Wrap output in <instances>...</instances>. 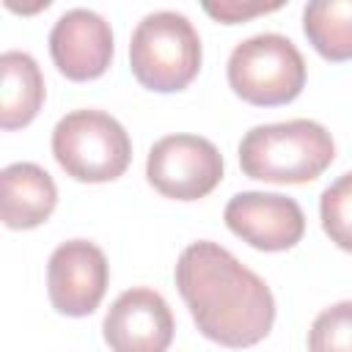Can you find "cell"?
<instances>
[{"label": "cell", "mask_w": 352, "mask_h": 352, "mask_svg": "<svg viewBox=\"0 0 352 352\" xmlns=\"http://www.w3.org/2000/svg\"><path fill=\"white\" fill-rule=\"evenodd\" d=\"M176 286L198 330L231 349L253 346L272 330L275 297L231 250L198 239L176 261Z\"/></svg>", "instance_id": "6da1fadb"}, {"label": "cell", "mask_w": 352, "mask_h": 352, "mask_svg": "<svg viewBox=\"0 0 352 352\" xmlns=\"http://www.w3.org/2000/svg\"><path fill=\"white\" fill-rule=\"evenodd\" d=\"M336 160L330 132L311 118L258 124L239 140L242 173L272 184H305Z\"/></svg>", "instance_id": "7a4b0ae2"}, {"label": "cell", "mask_w": 352, "mask_h": 352, "mask_svg": "<svg viewBox=\"0 0 352 352\" xmlns=\"http://www.w3.org/2000/svg\"><path fill=\"white\" fill-rule=\"evenodd\" d=\"M129 69L157 94L187 88L201 69V36L179 11H151L132 30Z\"/></svg>", "instance_id": "3957f363"}, {"label": "cell", "mask_w": 352, "mask_h": 352, "mask_svg": "<svg viewBox=\"0 0 352 352\" xmlns=\"http://www.w3.org/2000/svg\"><path fill=\"white\" fill-rule=\"evenodd\" d=\"M52 154L77 182H113L132 160L126 129L102 110H72L52 129Z\"/></svg>", "instance_id": "277c9868"}, {"label": "cell", "mask_w": 352, "mask_h": 352, "mask_svg": "<svg viewBox=\"0 0 352 352\" xmlns=\"http://www.w3.org/2000/svg\"><path fill=\"white\" fill-rule=\"evenodd\" d=\"M228 85L250 104H286L297 99L305 85V60L292 38L280 33H256L231 50Z\"/></svg>", "instance_id": "5b68a950"}, {"label": "cell", "mask_w": 352, "mask_h": 352, "mask_svg": "<svg viewBox=\"0 0 352 352\" xmlns=\"http://www.w3.org/2000/svg\"><path fill=\"white\" fill-rule=\"evenodd\" d=\"M148 184L173 201H198L223 179L217 146L201 135H165L146 160Z\"/></svg>", "instance_id": "8992f818"}, {"label": "cell", "mask_w": 352, "mask_h": 352, "mask_svg": "<svg viewBox=\"0 0 352 352\" xmlns=\"http://www.w3.org/2000/svg\"><path fill=\"white\" fill-rule=\"evenodd\" d=\"M107 258L99 245L88 239H69L58 245L47 264V292L58 314L88 316L107 292Z\"/></svg>", "instance_id": "52a82bcc"}, {"label": "cell", "mask_w": 352, "mask_h": 352, "mask_svg": "<svg viewBox=\"0 0 352 352\" xmlns=\"http://www.w3.org/2000/svg\"><path fill=\"white\" fill-rule=\"evenodd\" d=\"M226 226L258 250H289L305 234V214L300 204L280 192H236L223 212Z\"/></svg>", "instance_id": "ba28073f"}, {"label": "cell", "mask_w": 352, "mask_h": 352, "mask_svg": "<svg viewBox=\"0 0 352 352\" xmlns=\"http://www.w3.org/2000/svg\"><path fill=\"white\" fill-rule=\"evenodd\" d=\"M173 330L170 305L160 292L146 286L121 292L102 322L104 341L113 352H165Z\"/></svg>", "instance_id": "9c48e42d"}, {"label": "cell", "mask_w": 352, "mask_h": 352, "mask_svg": "<svg viewBox=\"0 0 352 352\" xmlns=\"http://www.w3.org/2000/svg\"><path fill=\"white\" fill-rule=\"evenodd\" d=\"M50 55L69 80L102 77L113 60L110 22L91 8H69L50 30Z\"/></svg>", "instance_id": "30bf717a"}, {"label": "cell", "mask_w": 352, "mask_h": 352, "mask_svg": "<svg viewBox=\"0 0 352 352\" xmlns=\"http://www.w3.org/2000/svg\"><path fill=\"white\" fill-rule=\"evenodd\" d=\"M0 214L8 228L41 226L58 201L52 176L36 162H14L0 173Z\"/></svg>", "instance_id": "8fae6325"}, {"label": "cell", "mask_w": 352, "mask_h": 352, "mask_svg": "<svg viewBox=\"0 0 352 352\" xmlns=\"http://www.w3.org/2000/svg\"><path fill=\"white\" fill-rule=\"evenodd\" d=\"M44 102V77L38 63L22 52L0 55V126L19 129L36 118Z\"/></svg>", "instance_id": "7c38bea8"}, {"label": "cell", "mask_w": 352, "mask_h": 352, "mask_svg": "<svg viewBox=\"0 0 352 352\" xmlns=\"http://www.w3.org/2000/svg\"><path fill=\"white\" fill-rule=\"evenodd\" d=\"M302 30L327 60L352 58V0H314L302 8Z\"/></svg>", "instance_id": "4fadbf2b"}, {"label": "cell", "mask_w": 352, "mask_h": 352, "mask_svg": "<svg viewBox=\"0 0 352 352\" xmlns=\"http://www.w3.org/2000/svg\"><path fill=\"white\" fill-rule=\"evenodd\" d=\"M322 228L341 250L352 253V170L338 176L319 198Z\"/></svg>", "instance_id": "5bb4252c"}, {"label": "cell", "mask_w": 352, "mask_h": 352, "mask_svg": "<svg viewBox=\"0 0 352 352\" xmlns=\"http://www.w3.org/2000/svg\"><path fill=\"white\" fill-rule=\"evenodd\" d=\"M308 352H352V300H341L314 319Z\"/></svg>", "instance_id": "9a60e30c"}, {"label": "cell", "mask_w": 352, "mask_h": 352, "mask_svg": "<svg viewBox=\"0 0 352 352\" xmlns=\"http://www.w3.org/2000/svg\"><path fill=\"white\" fill-rule=\"evenodd\" d=\"M280 8V3H253V0H220V3H204V11L212 14L214 19L226 22V25H234V22H245L256 14H267V11H275Z\"/></svg>", "instance_id": "2e32d148"}]
</instances>
